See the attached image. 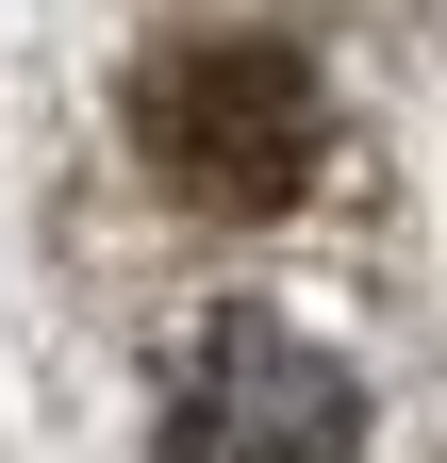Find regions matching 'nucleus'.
<instances>
[{
	"label": "nucleus",
	"mask_w": 447,
	"mask_h": 463,
	"mask_svg": "<svg viewBox=\"0 0 447 463\" xmlns=\"http://www.w3.org/2000/svg\"><path fill=\"white\" fill-rule=\"evenodd\" d=\"M149 463H365V381L282 315H199L166 364Z\"/></svg>",
	"instance_id": "2"
},
{
	"label": "nucleus",
	"mask_w": 447,
	"mask_h": 463,
	"mask_svg": "<svg viewBox=\"0 0 447 463\" xmlns=\"http://www.w3.org/2000/svg\"><path fill=\"white\" fill-rule=\"evenodd\" d=\"M133 149L183 215H282L331 165V99L282 33H166L133 67Z\"/></svg>",
	"instance_id": "1"
}]
</instances>
